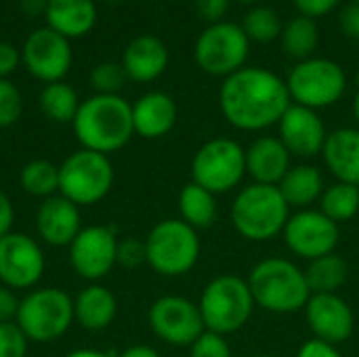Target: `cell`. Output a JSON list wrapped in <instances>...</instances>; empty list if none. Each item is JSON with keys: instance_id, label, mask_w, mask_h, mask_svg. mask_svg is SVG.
<instances>
[{"instance_id": "cell-18", "label": "cell", "mask_w": 359, "mask_h": 357, "mask_svg": "<svg viewBox=\"0 0 359 357\" xmlns=\"http://www.w3.org/2000/svg\"><path fill=\"white\" fill-rule=\"evenodd\" d=\"M278 128H280V141L286 145L290 156H299V158H313L322 154L328 137L320 114L316 109L297 103H290V107L280 118Z\"/></svg>"}, {"instance_id": "cell-23", "label": "cell", "mask_w": 359, "mask_h": 357, "mask_svg": "<svg viewBox=\"0 0 359 357\" xmlns=\"http://www.w3.org/2000/svg\"><path fill=\"white\" fill-rule=\"evenodd\" d=\"M322 156L328 170L341 183L359 185V128H337L328 133Z\"/></svg>"}, {"instance_id": "cell-46", "label": "cell", "mask_w": 359, "mask_h": 357, "mask_svg": "<svg viewBox=\"0 0 359 357\" xmlns=\"http://www.w3.org/2000/svg\"><path fill=\"white\" fill-rule=\"evenodd\" d=\"M19 4H21V11H23L25 15H32V17H36V15H42V13H46L48 0H19Z\"/></svg>"}, {"instance_id": "cell-12", "label": "cell", "mask_w": 359, "mask_h": 357, "mask_svg": "<svg viewBox=\"0 0 359 357\" xmlns=\"http://www.w3.org/2000/svg\"><path fill=\"white\" fill-rule=\"evenodd\" d=\"M147 320L154 335L175 347H191L206 330L198 303L179 295H166L154 301Z\"/></svg>"}, {"instance_id": "cell-33", "label": "cell", "mask_w": 359, "mask_h": 357, "mask_svg": "<svg viewBox=\"0 0 359 357\" xmlns=\"http://www.w3.org/2000/svg\"><path fill=\"white\" fill-rule=\"evenodd\" d=\"M282 27L284 25L280 23V17L269 6L252 8L244 17V23H242V29L246 32L248 40H255V42H261V44H267V42L276 40L282 34Z\"/></svg>"}, {"instance_id": "cell-28", "label": "cell", "mask_w": 359, "mask_h": 357, "mask_svg": "<svg viewBox=\"0 0 359 357\" xmlns=\"http://www.w3.org/2000/svg\"><path fill=\"white\" fill-rule=\"evenodd\" d=\"M303 271L311 295H334L349 278V265L337 252L309 261V267Z\"/></svg>"}, {"instance_id": "cell-45", "label": "cell", "mask_w": 359, "mask_h": 357, "mask_svg": "<svg viewBox=\"0 0 359 357\" xmlns=\"http://www.w3.org/2000/svg\"><path fill=\"white\" fill-rule=\"evenodd\" d=\"M13 223H15V208L11 198L0 189V238H4L6 234L13 231Z\"/></svg>"}, {"instance_id": "cell-52", "label": "cell", "mask_w": 359, "mask_h": 357, "mask_svg": "<svg viewBox=\"0 0 359 357\" xmlns=\"http://www.w3.org/2000/svg\"><path fill=\"white\" fill-rule=\"evenodd\" d=\"M109 2H118V0H109Z\"/></svg>"}, {"instance_id": "cell-9", "label": "cell", "mask_w": 359, "mask_h": 357, "mask_svg": "<svg viewBox=\"0 0 359 357\" xmlns=\"http://www.w3.org/2000/svg\"><path fill=\"white\" fill-rule=\"evenodd\" d=\"M246 175V149L227 137L206 141L191 160V181L210 194L236 189Z\"/></svg>"}, {"instance_id": "cell-11", "label": "cell", "mask_w": 359, "mask_h": 357, "mask_svg": "<svg viewBox=\"0 0 359 357\" xmlns=\"http://www.w3.org/2000/svg\"><path fill=\"white\" fill-rule=\"evenodd\" d=\"M250 50V40L242 25L233 21H219L208 25L196 40L194 57L202 72L227 78L244 67Z\"/></svg>"}, {"instance_id": "cell-5", "label": "cell", "mask_w": 359, "mask_h": 357, "mask_svg": "<svg viewBox=\"0 0 359 357\" xmlns=\"http://www.w3.org/2000/svg\"><path fill=\"white\" fill-rule=\"evenodd\" d=\"M198 307L204 328L227 337L248 324L255 309V299L246 280L227 274L210 280L204 286Z\"/></svg>"}, {"instance_id": "cell-19", "label": "cell", "mask_w": 359, "mask_h": 357, "mask_svg": "<svg viewBox=\"0 0 359 357\" xmlns=\"http://www.w3.org/2000/svg\"><path fill=\"white\" fill-rule=\"evenodd\" d=\"M36 231L48 246H69L82 231L80 206H76L61 194L42 200L36 213Z\"/></svg>"}, {"instance_id": "cell-53", "label": "cell", "mask_w": 359, "mask_h": 357, "mask_svg": "<svg viewBox=\"0 0 359 357\" xmlns=\"http://www.w3.org/2000/svg\"><path fill=\"white\" fill-rule=\"evenodd\" d=\"M353 2H358V4H359V0H353Z\"/></svg>"}, {"instance_id": "cell-3", "label": "cell", "mask_w": 359, "mask_h": 357, "mask_svg": "<svg viewBox=\"0 0 359 357\" xmlns=\"http://www.w3.org/2000/svg\"><path fill=\"white\" fill-rule=\"evenodd\" d=\"M246 282L255 305L269 314H297L311 299L305 271L288 259L271 257L259 261Z\"/></svg>"}, {"instance_id": "cell-21", "label": "cell", "mask_w": 359, "mask_h": 357, "mask_svg": "<svg viewBox=\"0 0 359 357\" xmlns=\"http://www.w3.org/2000/svg\"><path fill=\"white\" fill-rule=\"evenodd\" d=\"M168 65V48L158 36H137L122 55V67L135 82H154Z\"/></svg>"}, {"instance_id": "cell-44", "label": "cell", "mask_w": 359, "mask_h": 357, "mask_svg": "<svg viewBox=\"0 0 359 357\" xmlns=\"http://www.w3.org/2000/svg\"><path fill=\"white\" fill-rule=\"evenodd\" d=\"M19 65V53L15 46L0 42V78H6L8 74H13Z\"/></svg>"}, {"instance_id": "cell-39", "label": "cell", "mask_w": 359, "mask_h": 357, "mask_svg": "<svg viewBox=\"0 0 359 357\" xmlns=\"http://www.w3.org/2000/svg\"><path fill=\"white\" fill-rule=\"evenodd\" d=\"M196 8H198V15L212 25V23L223 21L229 8V0H196Z\"/></svg>"}, {"instance_id": "cell-15", "label": "cell", "mask_w": 359, "mask_h": 357, "mask_svg": "<svg viewBox=\"0 0 359 357\" xmlns=\"http://www.w3.org/2000/svg\"><path fill=\"white\" fill-rule=\"evenodd\" d=\"M116 255L118 238L114 225L82 227V231L69 244V263L74 271L88 282L105 278L118 265Z\"/></svg>"}, {"instance_id": "cell-36", "label": "cell", "mask_w": 359, "mask_h": 357, "mask_svg": "<svg viewBox=\"0 0 359 357\" xmlns=\"http://www.w3.org/2000/svg\"><path fill=\"white\" fill-rule=\"evenodd\" d=\"M27 345L29 341L17 326V322L0 324V357H25Z\"/></svg>"}, {"instance_id": "cell-49", "label": "cell", "mask_w": 359, "mask_h": 357, "mask_svg": "<svg viewBox=\"0 0 359 357\" xmlns=\"http://www.w3.org/2000/svg\"><path fill=\"white\" fill-rule=\"evenodd\" d=\"M353 116H355V122L359 124V74H358V93H355V99H353Z\"/></svg>"}, {"instance_id": "cell-10", "label": "cell", "mask_w": 359, "mask_h": 357, "mask_svg": "<svg viewBox=\"0 0 359 357\" xmlns=\"http://www.w3.org/2000/svg\"><path fill=\"white\" fill-rule=\"evenodd\" d=\"M286 86L290 99L297 105L318 112L322 107L334 105L343 97L347 88V76L337 61L311 57L299 61L290 69L286 78Z\"/></svg>"}, {"instance_id": "cell-6", "label": "cell", "mask_w": 359, "mask_h": 357, "mask_svg": "<svg viewBox=\"0 0 359 357\" xmlns=\"http://www.w3.org/2000/svg\"><path fill=\"white\" fill-rule=\"evenodd\" d=\"M147 265L164 278L189 274L200 259V238L181 219H164L145 238Z\"/></svg>"}, {"instance_id": "cell-26", "label": "cell", "mask_w": 359, "mask_h": 357, "mask_svg": "<svg viewBox=\"0 0 359 357\" xmlns=\"http://www.w3.org/2000/svg\"><path fill=\"white\" fill-rule=\"evenodd\" d=\"M278 189L290 208L303 210V208H309L316 200H320L326 187H324V177L318 166L299 164V166H292L284 175V179L278 183Z\"/></svg>"}, {"instance_id": "cell-40", "label": "cell", "mask_w": 359, "mask_h": 357, "mask_svg": "<svg viewBox=\"0 0 359 357\" xmlns=\"http://www.w3.org/2000/svg\"><path fill=\"white\" fill-rule=\"evenodd\" d=\"M341 0H294V6L299 8V13L303 17L316 19L322 15H328L330 11H334L339 6Z\"/></svg>"}, {"instance_id": "cell-8", "label": "cell", "mask_w": 359, "mask_h": 357, "mask_svg": "<svg viewBox=\"0 0 359 357\" xmlns=\"http://www.w3.org/2000/svg\"><path fill=\"white\" fill-rule=\"evenodd\" d=\"M114 179V164L105 154L78 149L59 166V194L76 206H93L109 194Z\"/></svg>"}, {"instance_id": "cell-13", "label": "cell", "mask_w": 359, "mask_h": 357, "mask_svg": "<svg viewBox=\"0 0 359 357\" xmlns=\"http://www.w3.org/2000/svg\"><path fill=\"white\" fill-rule=\"evenodd\" d=\"M282 236H284L286 248L292 255L313 261V259L334 252L339 238H341V229H339V223L328 219L322 210L303 208L290 215V219L284 225Z\"/></svg>"}, {"instance_id": "cell-50", "label": "cell", "mask_w": 359, "mask_h": 357, "mask_svg": "<svg viewBox=\"0 0 359 357\" xmlns=\"http://www.w3.org/2000/svg\"><path fill=\"white\" fill-rule=\"evenodd\" d=\"M248 357H276V356H269V353H255V356H248Z\"/></svg>"}, {"instance_id": "cell-48", "label": "cell", "mask_w": 359, "mask_h": 357, "mask_svg": "<svg viewBox=\"0 0 359 357\" xmlns=\"http://www.w3.org/2000/svg\"><path fill=\"white\" fill-rule=\"evenodd\" d=\"M65 357H114V353H105L99 349H76L72 353H67Z\"/></svg>"}, {"instance_id": "cell-27", "label": "cell", "mask_w": 359, "mask_h": 357, "mask_svg": "<svg viewBox=\"0 0 359 357\" xmlns=\"http://www.w3.org/2000/svg\"><path fill=\"white\" fill-rule=\"evenodd\" d=\"M179 215H181V221H185L196 231L212 227L219 215L215 194L189 181L187 185H183L179 194Z\"/></svg>"}, {"instance_id": "cell-25", "label": "cell", "mask_w": 359, "mask_h": 357, "mask_svg": "<svg viewBox=\"0 0 359 357\" xmlns=\"http://www.w3.org/2000/svg\"><path fill=\"white\" fill-rule=\"evenodd\" d=\"M44 17L48 27L61 36L80 38L93 29L97 8L93 0H48Z\"/></svg>"}, {"instance_id": "cell-30", "label": "cell", "mask_w": 359, "mask_h": 357, "mask_svg": "<svg viewBox=\"0 0 359 357\" xmlns=\"http://www.w3.org/2000/svg\"><path fill=\"white\" fill-rule=\"evenodd\" d=\"M40 109L48 120H53L57 124L74 122V118L80 109L78 93L67 82H61V80L50 82L40 93Z\"/></svg>"}, {"instance_id": "cell-51", "label": "cell", "mask_w": 359, "mask_h": 357, "mask_svg": "<svg viewBox=\"0 0 359 357\" xmlns=\"http://www.w3.org/2000/svg\"><path fill=\"white\" fill-rule=\"evenodd\" d=\"M236 2H242V4H252V2H257V0H236Z\"/></svg>"}, {"instance_id": "cell-35", "label": "cell", "mask_w": 359, "mask_h": 357, "mask_svg": "<svg viewBox=\"0 0 359 357\" xmlns=\"http://www.w3.org/2000/svg\"><path fill=\"white\" fill-rule=\"evenodd\" d=\"M23 112V99L19 88L8 82L6 78H0V128L13 126Z\"/></svg>"}, {"instance_id": "cell-34", "label": "cell", "mask_w": 359, "mask_h": 357, "mask_svg": "<svg viewBox=\"0 0 359 357\" xmlns=\"http://www.w3.org/2000/svg\"><path fill=\"white\" fill-rule=\"evenodd\" d=\"M126 72L122 67V63H99L93 72H90V84L97 90V95H118V90L124 86L126 82Z\"/></svg>"}, {"instance_id": "cell-43", "label": "cell", "mask_w": 359, "mask_h": 357, "mask_svg": "<svg viewBox=\"0 0 359 357\" xmlns=\"http://www.w3.org/2000/svg\"><path fill=\"white\" fill-rule=\"evenodd\" d=\"M341 27L347 36L359 40V4L351 2L349 6L343 8L341 13Z\"/></svg>"}, {"instance_id": "cell-22", "label": "cell", "mask_w": 359, "mask_h": 357, "mask_svg": "<svg viewBox=\"0 0 359 357\" xmlns=\"http://www.w3.org/2000/svg\"><path fill=\"white\" fill-rule=\"evenodd\" d=\"M177 124V103L170 95L154 90L133 105V126L143 139H160Z\"/></svg>"}, {"instance_id": "cell-16", "label": "cell", "mask_w": 359, "mask_h": 357, "mask_svg": "<svg viewBox=\"0 0 359 357\" xmlns=\"http://www.w3.org/2000/svg\"><path fill=\"white\" fill-rule=\"evenodd\" d=\"M21 59L34 78L50 84V82H59L69 72L72 46L69 40L59 32L50 27H42L27 36Z\"/></svg>"}, {"instance_id": "cell-32", "label": "cell", "mask_w": 359, "mask_h": 357, "mask_svg": "<svg viewBox=\"0 0 359 357\" xmlns=\"http://www.w3.org/2000/svg\"><path fill=\"white\" fill-rule=\"evenodd\" d=\"M19 185L25 194L36 198H50L59 194V166L48 160H32L19 173Z\"/></svg>"}, {"instance_id": "cell-7", "label": "cell", "mask_w": 359, "mask_h": 357, "mask_svg": "<svg viewBox=\"0 0 359 357\" xmlns=\"http://www.w3.org/2000/svg\"><path fill=\"white\" fill-rule=\"evenodd\" d=\"M15 322L29 343H53L76 322L74 299L61 288H36L21 299Z\"/></svg>"}, {"instance_id": "cell-37", "label": "cell", "mask_w": 359, "mask_h": 357, "mask_svg": "<svg viewBox=\"0 0 359 357\" xmlns=\"http://www.w3.org/2000/svg\"><path fill=\"white\" fill-rule=\"evenodd\" d=\"M189 349H191L189 357H231V347L227 339L210 330H204Z\"/></svg>"}, {"instance_id": "cell-31", "label": "cell", "mask_w": 359, "mask_h": 357, "mask_svg": "<svg viewBox=\"0 0 359 357\" xmlns=\"http://www.w3.org/2000/svg\"><path fill=\"white\" fill-rule=\"evenodd\" d=\"M320 210L334 223H345L359 213V185L334 183L324 189L320 198Z\"/></svg>"}, {"instance_id": "cell-42", "label": "cell", "mask_w": 359, "mask_h": 357, "mask_svg": "<svg viewBox=\"0 0 359 357\" xmlns=\"http://www.w3.org/2000/svg\"><path fill=\"white\" fill-rule=\"evenodd\" d=\"M19 299L15 297V290L6 288L0 284V324L4 322H15L17 311H19Z\"/></svg>"}, {"instance_id": "cell-1", "label": "cell", "mask_w": 359, "mask_h": 357, "mask_svg": "<svg viewBox=\"0 0 359 357\" xmlns=\"http://www.w3.org/2000/svg\"><path fill=\"white\" fill-rule=\"evenodd\" d=\"M292 99L278 74L265 67H242L227 76L219 90L225 120L240 130H263L280 122Z\"/></svg>"}, {"instance_id": "cell-24", "label": "cell", "mask_w": 359, "mask_h": 357, "mask_svg": "<svg viewBox=\"0 0 359 357\" xmlns=\"http://www.w3.org/2000/svg\"><path fill=\"white\" fill-rule=\"evenodd\" d=\"M116 316L118 299L105 286L90 284L74 299V318L82 328L90 332L107 328L116 320Z\"/></svg>"}, {"instance_id": "cell-41", "label": "cell", "mask_w": 359, "mask_h": 357, "mask_svg": "<svg viewBox=\"0 0 359 357\" xmlns=\"http://www.w3.org/2000/svg\"><path fill=\"white\" fill-rule=\"evenodd\" d=\"M297 357H343L339 353L337 345L324 343L320 339H309L307 343L301 345Z\"/></svg>"}, {"instance_id": "cell-14", "label": "cell", "mask_w": 359, "mask_h": 357, "mask_svg": "<svg viewBox=\"0 0 359 357\" xmlns=\"http://www.w3.org/2000/svg\"><path fill=\"white\" fill-rule=\"evenodd\" d=\"M46 269L40 244L27 234L11 231L0 238V284L11 290L34 288Z\"/></svg>"}, {"instance_id": "cell-29", "label": "cell", "mask_w": 359, "mask_h": 357, "mask_svg": "<svg viewBox=\"0 0 359 357\" xmlns=\"http://www.w3.org/2000/svg\"><path fill=\"white\" fill-rule=\"evenodd\" d=\"M282 48L288 57L305 61L311 59V53L318 48L320 42V34H318V25L313 19L309 17H294L290 19L284 27H282Z\"/></svg>"}, {"instance_id": "cell-4", "label": "cell", "mask_w": 359, "mask_h": 357, "mask_svg": "<svg viewBox=\"0 0 359 357\" xmlns=\"http://www.w3.org/2000/svg\"><path fill=\"white\" fill-rule=\"evenodd\" d=\"M233 229L250 242H267L284 231L290 219V206L276 185L250 183L240 189L231 210Z\"/></svg>"}, {"instance_id": "cell-2", "label": "cell", "mask_w": 359, "mask_h": 357, "mask_svg": "<svg viewBox=\"0 0 359 357\" xmlns=\"http://www.w3.org/2000/svg\"><path fill=\"white\" fill-rule=\"evenodd\" d=\"M72 126L82 149L114 154L135 135L133 105L120 95H95L80 103Z\"/></svg>"}, {"instance_id": "cell-20", "label": "cell", "mask_w": 359, "mask_h": 357, "mask_svg": "<svg viewBox=\"0 0 359 357\" xmlns=\"http://www.w3.org/2000/svg\"><path fill=\"white\" fill-rule=\"evenodd\" d=\"M290 151L280 137H259L246 147V175L255 183L276 185L284 179L290 166Z\"/></svg>"}, {"instance_id": "cell-17", "label": "cell", "mask_w": 359, "mask_h": 357, "mask_svg": "<svg viewBox=\"0 0 359 357\" xmlns=\"http://www.w3.org/2000/svg\"><path fill=\"white\" fill-rule=\"evenodd\" d=\"M303 311L307 318V326L316 339L330 345H341L351 339L355 328V318L349 303L337 292L311 295Z\"/></svg>"}, {"instance_id": "cell-38", "label": "cell", "mask_w": 359, "mask_h": 357, "mask_svg": "<svg viewBox=\"0 0 359 357\" xmlns=\"http://www.w3.org/2000/svg\"><path fill=\"white\" fill-rule=\"evenodd\" d=\"M116 261H118V265H122L126 269H135V267L147 263V259H145V242H139V240L118 242Z\"/></svg>"}, {"instance_id": "cell-47", "label": "cell", "mask_w": 359, "mask_h": 357, "mask_svg": "<svg viewBox=\"0 0 359 357\" xmlns=\"http://www.w3.org/2000/svg\"><path fill=\"white\" fill-rule=\"evenodd\" d=\"M118 357H162L154 347L149 345H133L128 349H124L122 353H118Z\"/></svg>"}]
</instances>
